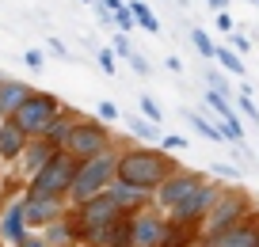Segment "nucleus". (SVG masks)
Returning <instances> with one entry per match:
<instances>
[{
	"label": "nucleus",
	"mask_w": 259,
	"mask_h": 247,
	"mask_svg": "<svg viewBox=\"0 0 259 247\" xmlns=\"http://www.w3.org/2000/svg\"><path fill=\"white\" fill-rule=\"evenodd\" d=\"M179 149H187V137H179V133H164L160 137V152H179Z\"/></svg>",
	"instance_id": "obj_30"
},
{
	"label": "nucleus",
	"mask_w": 259,
	"mask_h": 247,
	"mask_svg": "<svg viewBox=\"0 0 259 247\" xmlns=\"http://www.w3.org/2000/svg\"><path fill=\"white\" fill-rule=\"evenodd\" d=\"M176 160L168 156V152L160 149H126L118 156V164H114V179H118L122 186H130V190H156V186L164 183L168 175H176Z\"/></svg>",
	"instance_id": "obj_1"
},
{
	"label": "nucleus",
	"mask_w": 259,
	"mask_h": 247,
	"mask_svg": "<svg viewBox=\"0 0 259 247\" xmlns=\"http://www.w3.org/2000/svg\"><path fill=\"white\" fill-rule=\"evenodd\" d=\"M202 247H259V213L244 217L240 224H233L229 232H221L213 239H202Z\"/></svg>",
	"instance_id": "obj_9"
},
{
	"label": "nucleus",
	"mask_w": 259,
	"mask_h": 247,
	"mask_svg": "<svg viewBox=\"0 0 259 247\" xmlns=\"http://www.w3.org/2000/svg\"><path fill=\"white\" fill-rule=\"evenodd\" d=\"M183 118L191 122V126L198 129L202 137H210V141H229V137H225V129H221V126H213V122H206L202 114H194V111H183Z\"/></svg>",
	"instance_id": "obj_18"
},
{
	"label": "nucleus",
	"mask_w": 259,
	"mask_h": 247,
	"mask_svg": "<svg viewBox=\"0 0 259 247\" xmlns=\"http://www.w3.org/2000/svg\"><path fill=\"white\" fill-rule=\"evenodd\" d=\"M202 183H206V179L198 175V171H176V175H168L160 186H156V206L171 213V209H179Z\"/></svg>",
	"instance_id": "obj_7"
},
{
	"label": "nucleus",
	"mask_w": 259,
	"mask_h": 247,
	"mask_svg": "<svg viewBox=\"0 0 259 247\" xmlns=\"http://www.w3.org/2000/svg\"><path fill=\"white\" fill-rule=\"evenodd\" d=\"M126 129L138 133V137H156V126H149L145 118H134V114H126ZM156 141H160V137H156Z\"/></svg>",
	"instance_id": "obj_26"
},
{
	"label": "nucleus",
	"mask_w": 259,
	"mask_h": 247,
	"mask_svg": "<svg viewBox=\"0 0 259 247\" xmlns=\"http://www.w3.org/2000/svg\"><path fill=\"white\" fill-rule=\"evenodd\" d=\"M23 149H27V137L19 133L16 126H12L8 118L0 122V160L8 164V160H16V156H23Z\"/></svg>",
	"instance_id": "obj_16"
},
{
	"label": "nucleus",
	"mask_w": 259,
	"mask_h": 247,
	"mask_svg": "<svg viewBox=\"0 0 259 247\" xmlns=\"http://www.w3.org/2000/svg\"><path fill=\"white\" fill-rule=\"evenodd\" d=\"M236 107H240V114H248V118H251V122H255V126H259V107L251 103V91H248V88L240 91V99H236Z\"/></svg>",
	"instance_id": "obj_27"
},
{
	"label": "nucleus",
	"mask_w": 259,
	"mask_h": 247,
	"mask_svg": "<svg viewBox=\"0 0 259 247\" xmlns=\"http://www.w3.org/2000/svg\"><path fill=\"white\" fill-rule=\"evenodd\" d=\"M191 42H194V50H198L206 61H213V54H218V42L210 38V31H202V27H191Z\"/></svg>",
	"instance_id": "obj_20"
},
{
	"label": "nucleus",
	"mask_w": 259,
	"mask_h": 247,
	"mask_svg": "<svg viewBox=\"0 0 259 247\" xmlns=\"http://www.w3.org/2000/svg\"><path fill=\"white\" fill-rule=\"evenodd\" d=\"M138 107H141V114H145L149 126H160V122H164V111H160V103H156L153 95H141V99H138Z\"/></svg>",
	"instance_id": "obj_23"
},
{
	"label": "nucleus",
	"mask_w": 259,
	"mask_h": 247,
	"mask_svg": "<svg viewBox=\"0 0 259 247\" xmlns=\"http://www.w3.org/2000/svg\"><path fill=\"white\" fill-rule=\"evenodd\" d=\"M114 164H118V156H111V152L84 160L80 168H76L73 186H69V202H73V206H84V202L99 198V194L111 186V179H114Z\"/></svg>",
	"instance_id": "obj_3"
},
{
	"label": "nucleus",
	"mask_w": 259,
	"mask_h": 247,
	"mask_svg": "<svg viewBox=\"0 0 259 247\" xmlns=\"http://www.w3.org/2000/svg\"><path fill=\"white\" fill-rule=\"evenodd\" d=\"M213 179H229V183H236L240 179V168H233V164H213Z\"/></svg>",
	"instance_id": "obj_31"
},
{
	"label": "nucleus",
	"mask_w": 259,
	"mask_h": 247,
	"mask_svg": "<svg viewBox=\"0 0 259 247\" xmlns=\"http://www.w3.org/2000/svg\"><path fill=\"white\" fill-rule=\"evenodd\" d=\"M255 4H259V0H255Z\"/></svg>",
	"instance_id": "obj_44"
},
{
	"label": "nucleus",
	"mask_w": 259,
	"mask_h": 247,
	"mask_svg": "<svg viewBox=\"0 0 259 247\" xmlns=\"http://www.w3.org/2000/svg\"><path fill=\"white\" fill-rule=\"evenodd\" d=\"M126 65H130L134 72H138V76H153V65H149V57H141L138 50H134V54L126 57Z\"/></svg>",
	"instance_id": "obj_28"
},
{
	"label": "nucleus",
	"mask_w": 259,
	"mask_h": 247,
	"mask_svg": "<svg viewBox=\"0 0 259 247\" xmlns=\"http://www.w3.org/2000/svg\"><path fill=\"white\" fill-rule=\"evenodd\" d=\"M164 65H168L171 72H183V61H179V57H168V61H164Z\"/></svg>",
	"instance_id": "obj_41"
},
{
	"label": "nucleus",
	"mask_w": 259,
	"mask_h": 247,
	"mask_svg": "<svg viewBox=\"0 0 259 247\" xmlns=\"http://www.w3.org/2000/svg\"><path fill=\"white\" fill-rule=\"evenodd\" d=\"M171 236V221L156 213H138L134 217V247H164Z\"/></svg>",
	"instance_id": "obj_8"
},
{
	"label": "nucleus",
	"mask_w": 259,
	"mask_h": 247,
	"mask_svg": "<svg viewBox=\"0 0 259 247\" xmlns=\"http://www.w3.org/2000/svg\"><path fill=\"white\" fill-rule=\"evenodd\" d=\"M218 27L221 31H233V16H229V12H218Z\"/></svg>",
	"instance_id": "obj_39"
},
{
	"label": "nucleus",
	"mask_w": 259,
	"mask_h": 247,
	"mask_svg": "<svg viewBox=\"0 0 259 247\" xmlns=\"http://www.w3.org/2000/svg\"><path fill=\"white\" fill-rule=\"evenodd\" d=\"M84 4H96V0H84Z\"/></svg>",
	"instance_id": "obj_42"
},
{
	"label": "nucleus",
	"mask_w": 259,
	"mask_h": 247,
	"mask_svg": "<svg viewBox=\"0 0 259 247\" xmlns=\"http://www.w3.org/2000/svg\"><path fill=\"white\" fill-rule=\"evenodd\" d=\"M126 8H130V16H134V23H138V27H145L149 34H160V19L153 16V8H149V4H141V0H130Z\"/></svg>",
	"instance_id": "obj_17"
},
{
	"label": "nucleus",
	"mask_w": 259,
	"mask_h": 247,
	"mask_svg": "<svg viewBox=\"0 0 259 247\" xmlns=\"http://www.w3.org/2000/svg\"><path fill=\"white\" fill-rule=\"evenodd\" d=\"M73 122H76L73 114H61V118H57V122H54V126H50L42 137H46V141L54 144V149H61V144H65V137H69V129H73Z\"/></svg>",
	"instance_id": "obj_19"
},
{
	"label": "nucleus",
	"mask_w": 259,
	"mask_h": 247,
	"mask_svg": "<svg viewBox=\"0 0 259 247\" xmlns=\"http://www.w3.org/2000/svg\"><path fill=\"white\" fill-rule=\"evenodd\" d=\"M96 61H99V69H103L107 76H114V69H118V65H114V54H111V50H99Z\"/></svg>",
	"instance_id": "obj_32"
},
{
	"label": "nucleus",
	"mask_w": 259,
	"mask_h": 247,
	"mask_svg": "<svg viewBox=\"0 0 259 247\" xmlns=\"http://www.w3.org/2000/svg\"><path fill=\"white\" fill-rule=\"evenodd\" d=\"M16 247H46V243H42V236H31V232H27V236L19 239Z\"/></svg>",
	"instance_id": "obj_38"
},
{
	"label": "nucleus",
	"mask_w": 259,
	"mask_h": 247,
	"mask_svg": "<svg viewBox=\"0 0 259 247\" xmlns=\"http://www.w3.org/2000/svg\"><path fill=\"white\" fill-rule=\"evenodd\" d=\"M111 23H114V31H118V34H126V38H130V31L138 27V23H134V16H130V8H126V4H122L118 12H111Z\"/></svg>",
	"instance_id": "obj_25"
},
{
	"label": "nucleus",
	"mask_w": 259,
	"mask_h": 247,
	"mask_svg": "<svg viewBox=\"0 0 259 247\" xmlns=\"http://www.w3.org/2000/svg\"><path fill=\"white\" fill-rule=\"evenodd\" d=\"M206 4H210L213 12H229V4H233V0H206Z\"/></svg>",
	"instance_id": "obj_40"
},
{
	"label": "nucleus",
	"mask_w": 259,
	"mask_h": 247,
	"mask_svg": "<svg viewBox=\"0 0 259 247\" xmlns=\"http://www.w3.org/2000/svg\"><path fill=\"white\" fill-rule=\"evenodd\" d=\"M92 8H96V19H99V23H103V27H114V23H111V8H107L103 0H96Z\"/></svg>",
	"instance_id": "obj_37"
},
{
	"label": "nucleus",
	"mask_w": 259,
	"mask_h": 247,
	"mask_svg": "<svg viewBox=\"0 0 259 247\" xmlns=\"http://www.w3.org/2000/svg\"><path fill=\"white\" fill-rule=\"evenodd\" d=\"M229 50H233L236 57H244L251 50V38H248V34H233V46H229Z\"/></svg>",
	"instance_id": "obj_33"
},
{
	"label": "nucleus",
	"mask_w": 259,
	"mask_h": 247,
	"mask_svg": "<svg viewBox=\"0 0 259 247\" xmlns=\"http://www.w3.org/2000/svg\"><path fill=\"white\" fill-rule=\"evenodd\" d=\"M206 107L213 111V118H221V129H225V137L233 144H240V137H244V126H240V118H236V111L229 107V99L225 95H218V91H206Z\"/></svg>",
	"instance_id": "obj_12"
},
{
	"label": "nucleus",
	"mask_w": 259,
	"mask_h": 247,
	"mask_svg": "<svg viewBox=\"0 0 259 247\" xmlns=\"http://www.w3.org/2000/svg\"><path fill=\"white\" fill-rule=\"evenodd\" d=\"M248 213H251V194H248V190H240V186H236V190H221L218 206H213L210 213H206V221H202L206 232H202L198 239L221 236V232H229L233 224H240Z\"/></svg>",
	"instance_id": "obj_5"
},
{
	"label": "nucleus",
	"mask_w": 259,
	"mask_h": 247,
	"mask_svg": "<svg viewBox=\"0 0 259 247\" xmlns=\"http://www.w3.org/2000/svg\"><path fill=\"white\" fill-rule=\"evenodd\" d=\"M23 61H27V69H34V72H38L42 65H46V57H42V50H27V54H23Z\"/></svg>",
	"instance_id": "obj_35"
},
{
	"label": "nucleus",
	"mask_w": 259,
	"mask_h": 247,
	"mask_svg": "<svg viewBox=\"0 0 259 247\" xmlns=\"http://www.w3.org/2000/svg\"><path fill=\"white\" fill-rule=\"evenodd\" d=\"M88 247H96V243H88Z\"/></svg>",
	"instance_id": "obj_43"
},
{
	"label": "nucleus",
	"mask_w": 259,
	"mask_h": 247,
	"mask_svg": "<svg viewBox=\"0 0 259 247\" xmlns=\"http://www.w3.org/2000/svg\"><path fill=\"white\" fill-rule=\"evenodd\" d=\"M206 91H218V95H225V99H229V91H233V84H229V76H225V72L210 69V72H206Z\"/></svg>",
	"instance_id": "obj_24"
},
{
	"label": "nucleus",
	"mask_w": 259,
	"mask_h": 247,
	"mask_svg": "<svg viewBox=\"0 0 259 247\" xmlns=\"http://www.w3.org/2000/svg\"><path fill=\"white\" fill-rule=\"evenodd\" d=\"M198 247H202V243H198Z\"/></svg>",
	"instance_id": "obj_45"
},
{
	"label": "nucleus",
	"mask_w": 259,
	"mask_h": 247,
	"mask_svg": "<svg viewBox=\"0 0 259 247\" xmlns=\"http://www.w3.org/2000/svg\"><path fill=\"white\" fill-rule=\"evenodd\" d=\"M76 168H80V164H76L73 156L57 152L46 168L27 183V198H61L65 202V194H69V186H73V179H76Z\"/></svg>",
	"instance_id": "obj_4"
},
{
	"label": "nucleus",
	"mask_w": 259,
	"mask_h": 247,
	"mask_svg": "<svg viewBox=\"0 0 259 247\" xmlns=\"http://www.w3.org/2000/svg\"><path fill=\"white\" fill-rule=\"evenodd\" d=\"M92 243L96 247H134V213H118L111 224H103L92 236Z\"/></svg>",
	"instance_id": "obj_11"
},
{
	"label": "nucleus",
	"mask_w": 259,
	"mask_h": 247,
	"mask_svg": "<svg viewBox=\"0 0 259 247\" xmlns=\"http://www.w3.org/2000/svg\"><path fill=\"white\" fill-rule=\"evenodd\" d=\"M99 118H103V122H114V118H118V107H114L111 99H103V103H99Z\"/></svg>",
	"instance_id": "obj_36"
},
{
	"label": "nucleus",
	"mask_w": 259,
	"mask_h": 247,
	"mask_svg": "<svg viewBox=\"0 0 259 247\" xmlns=\"http://www.w3.org/2000/svg\"><path fill=\"white\" fill-rule=\"evenodd\" d=\"M111 46H114V50H111V54H114V57H122V61H126V57H130V54H134V42H130V38H126V34H118V31H114V38H111Z\"/></svg>",
	"instance_id": "obj_29"
},
{
	"label": "nucleus",
	"mask_w": 259,
	"mask_h": 247,
	"mask_svg": "<svg viewBox=\"0 0 259 247\" xmlns=\"http://www.w3.org/2000/svg\"><path fill=\"white\" fill-rule=\"evenodd\" d=\"M107 144H111L107 126L88 122V118H76L73 129H69V137H65V144H61V152H65V156H73L76 164H84V160H92V156H103Z\"/></svg>",
	"instance_id": "obj_6"
},
{
	"label": "nucleus",
	"mask_w": 259,
	"mask_h": 247,
	"mask_svg": "<svg viewBox=\"0 0 259 247\" xmlns=\"http://www.w3.org/2000/svg\"><path fill=\"white\" fill-rule=\"evenodd\" d=\"M213 57H218V65L229 72V76H244V61H240L229 46H218V54H213Z\"/></svg>",
	"instance_id": "obj_22"
},
{
	"label": "nucleus",
	"mask_w": 259,
	"mask_h": 247,
	"mask_svg": "<svg viewBox=\"0 0 259 247\" xmlns=\"http://www.w3.org/2000/svg\"><path fill=\"white\" fill-rule=\"evenodd\" d=\"M69 239H73V228H69V221H65V224L57 221V224H50V228H46L42 243H46V247H65Z\"/></svg>",
	"instance_id": "obj_21"
},
{
	"label": "nucleus",
	"mask_w": 259,
	"mask_h": 247,
	"mask_svg": "<svg viewBox=\"0 0 259 247\" xmlns=\"http://www.w3.org/2000/svg\"><path fill=\"white\" fill-rule=\"evenodd\" d=\"M61 213H65L61 198H27L23 202V224L27 228H50V224H57Z\"/></svg>",
	"instance_id": "obj_10"
},
{
	"label": "nucleus",
	"mask_w": 259,
	"mask_h": 247,
	"mask_svg": "<svg viewBox=\"0 0 259 247\" xmlns=\"http://www.w3.org/2000/svg\"><path fill=\"white\" fill-rule=\"evenodd\" d=\"M46 46H50V54H54V57H61V61H73V54L65 50V42H61V38H50Z\"/></svg>",
	"instance_id": "obj_34"
},
{
	"label": "nucleus",
	"mask_w": 259,
	"mask_h": 247,
	"mask_svg": "<svg viewBox=\"0 0 259 247\" xmlns=\"http://www.w3.org/2000/svg\"><path fill=\"white\" fill-rule=\"evenodd\" d=\"M57 152H61V149H54V144H50L46 137H34V141H27V149H23V164H27V175L34 179V175H38V171H42V168L50 164V160L57 156Z\"/></svg>",
	"instance_id": "obj_14"
},
{
	"label": "nucleus",
	"mask_w": 259,
	"mask_h": 247,
	"mask_svg": "<svg viewBox=\"0 0 259 247\" xmlns=\"http://www.w3.org/2000/svg\"><path fill=\"white\" fill-rule=\"evenodd\" d=\"M31 91H34V88H27V84H19V80L4 76V80H0V118H12V114L27 103V95H31Z\"/></svg>",
	"instance_id": "obj_13"
},
{
	"label": "nucleus",
	"mask_w": 259,
	"mask_h": 247,
	"mask_svg": "<svg viewBox=\"0 0 259 247\" xmlns=\"http://www.w3.org/2000/svg\"><path fill=\"white\" fill-rule=\"evenodd\" d=\"M27 236V224H23V202H12L4 209V221H0V239L4 243H19Z\"/></svg>",
	"instance_id": "obj_15"
},
{
	"label": "nucleus",
	"mask_w": 259,
	"mask_h": 247,
	"mask_svg": "<svg viewBox=\"0 0 259 247\" xmlns=\"http://www.w3.org/2000/svg\"><path fill=\"white\" fill-rule=\"evenodd\" d=\"M57 118H61V99L50 95V91H31V95H27V103L19 107L8 122L27 137V141H31V137H42Z\"/></svg>",
	"instance_id": "obj_2"
}]
</instances>
